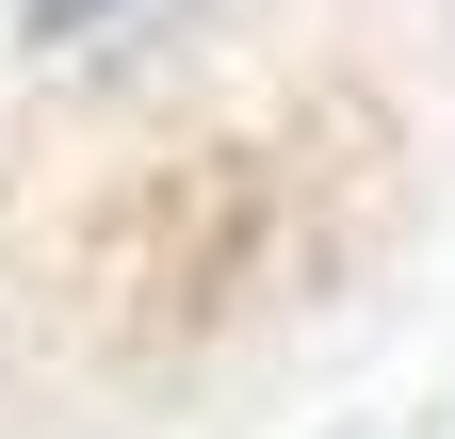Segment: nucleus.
I'll list each match as a JSON object with an SVG mask.
<instances>
[{"label":"nucleus","instance_id":"obj_1","mask_svg":"<svg viewBox=\"0 0 455 439\" xmlns=\"http://www.w3.org/2000/svg\"><path fill=\"white\" fill-rule=\"evenodd\" d=\"M33 17H49V33H66V17H98V0H33Z\"/></svg>","mask_w":455,"mask_h":439}]
</instances>
